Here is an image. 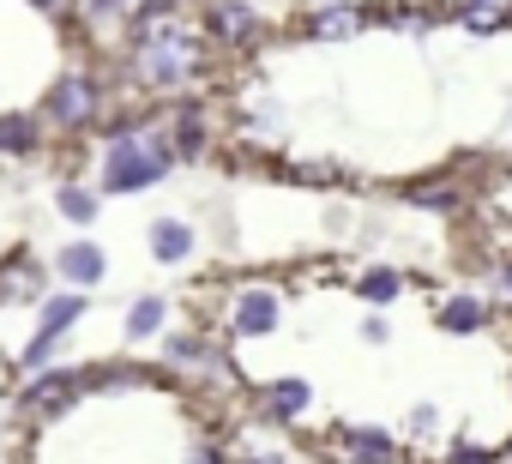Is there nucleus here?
<instances>
[{"instance_id": "1", "label": "nucleus", "mask_w": 512, "mask_h": 464, "mask_svg": "<svg viewBox=\"0 0 512 464\" xmlns=\"http://www.w3.org/2000/svg\"><path fill=\"white\" fill-rule=\"evenodd\" d=\"M193 332L326 464H506L512 296L464 266L308 254L205 278Z\"/></svg>"}, {"instance_id": "2", "label": "nucleus", "mask_w": 512, "mask_h": 464, "mask_svg": "<svg viewBox=\"0 0 512 464\" xmlns=\"http://www.w3.org/2000/svg\"><path fill=\"white\" fill-rule=\"evenodd\" d=\"M205 121L235 169L362 199H452L512 236V7H320L253 37L217 73Z\"/></svg>"}, {"instance_id": "3", "label": "nucleus", "mask_w": 512, "mask_h": 464, "mask_svg": "<svg viewBox=\"0 0 512 464\" xmlns=\"http://www.w3.org/2000/svg\"><path fill=\"white\" fill-rule=\"evenodd\" d=\"M19 464H229V422L175 368L97 362L61 410L37 416Z\"/></svg>"}, {"instance_id": "4", "label": "nucleus", "mask_w": 512, "mask_h": 464, "mask_svg": "<svg viewBox=\"0 0 512 464\" xmlns=\"http://www.w3.org/2000/svg\"><path fill=\"white\" fill-rule=\"evenodd\" d=\"M79 67V25L61 0H0V115H37Z\"/></svg>"}, {"instance_id": "5", "label": "nucleus", "mask_w": 512, "mask_h": 464, "mask_svg": "<svg viewBox=\"0 0 512 464\" xmlns=\"http://www.w3.org/2000/svg\"><path fill=\"white\" fill-rule=\"evenodd\" d=\"M169 139L157 133V139H139V133H121V139H109V151H103V193H139V187H151V181H163L169 175Z\"/></svg>"}, {"instance_id": "6", "label": "nucleus", "mask_w": 512, "mask_h": 464, "mask_svg": "<svg viewBox=\"0 0 512 464\" xmlns=\"http://www.w3.org/2000/svg\"><path fill=\"white\" fill-rule=\"evenodd\" d=\"M97 109H103V85H97V73L91 67H73V73H61L55 79V91L43 97V127L49 133H85V127H97Z\"/></svg>"}, {"instance_id": "7", "label": "nucleus", "mask_w": 512, "mask_h": 464, "mask_svg": "<svg viewBox=\"0 0 512 464\" xmlns=\"http://www.w3.org/2000/svg\"><path fill=\"white\" fill-rule=\"evenodd\" d=\"M7 302H25V308L43 302V266H37L25 248L0 260V308H7Z\"/></svg>"}, {"instance_id": "8", "label": "nucleus", "mask_w": 512, "mask_h": 464, "mask_svg": "<svg viewBox=\"0 0 512 464\" xmlns=\"http://www.w3.org/2000/svg\"><path fill=\"white\" fill-rule=\"evenodd\" d=\"M49 139L43 115H0V157H37Z\"/></svg>"}, {"instance_id": "9", "label": "nucleus", "mask_w": 512, "mask_h": 464, "mask_svg": "<svg viewBox=\"0 0 512 464\" xmlns=\"http://www.w3.org/2000/svg\"><path fill=\"white\" fill-rule=\"evenodd\" d=\"M61 278L73 284V290H91V284H103V272H109V260H103V248L97 242H73V248H61Z\"/></svg>"}, {"instance_id": "10", "label": "nucleus", "mask_w": 512, "mask_h": 464, "mask_svg": "<svg viewBox=\"0 0 512 464\" xmlns=\"http://www.w3.org/2000/svg\"><path fill=\"white\" fill-rule=\"evenodd\" d=\"M151 254H157L163 266H181V260L193 254V223H181V217H157V223H151Z\"/></svg>"}, {"instance_id": "11", "label": "nucleus", "mask_w": 512, "mask_h": 464, "mask_svg": "<svg viewBox=\"0 0 512 464\" xmlns=\"http://www.w3.org/2000/svg\"><path fill=\"white\" fill-rule=\"evenodd\" d=\"M55 205H61V217H67V223H91V217H97V193H91V187H79V181H61Z\"/></svg>"}, {"instance_id": "12", "label": "nucleus", "mask_w": 512, "mask_h": 464, "mask_svg": "<svg viewBox=\"0 0 512 464\" xmlns=\"http://www.w3.org/2000/svg\"><path fill=\"white\" fill-rule=\"evenodd\" d=\"M163 314H169V302H163V296H139V308L127 314V338H151V332L163 326Z\"/></svg>"}, {"instance_id": "13", "label": "nucleus", "mask_w": 512, "mask_h": 464, "mask_svg": "<svg viewBox=\"0 0 512 464\" xmlns=\"http://www.w3.org/2000/svg\"><path fill=\"white\" fill-rule=\"evenodd\" d=\"M85 13H91V19H127L133 0H85Z\"/></svg>"}, {"instance_id": "14", "label": "nucleus", "mask_w": 512, "mask_h": 464, "mask_svg": "<svg viewBox=\"0 0 512 464\" xmlns=\"http://www.w3.org/2000/svg\"><path fill=\"white\" fill-rule=\"evenodd\" d=\"M7 380H13V368H7V362H0V404H7Z\"/></svg>"}]
</instances>
